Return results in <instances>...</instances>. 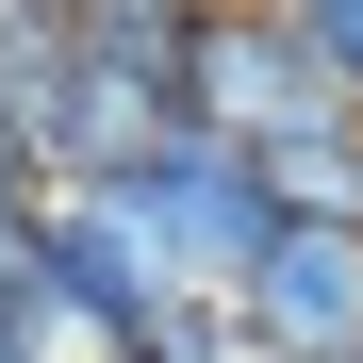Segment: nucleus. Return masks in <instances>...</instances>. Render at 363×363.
I'll return each mask as SVG.
<instances>
[{
	"instance_id": "nucleus-1",
	"label": "nucleus",
	"mask_w": 363,
	"mask_h": 363,
	"mask_svg": "<svg viewBox=\"0 0 363 363\" xmlns=\"http://www.w3.org/2000/svg\"><path fill=\"white\" fill-rule=\"evenodd\" d=\"M116 199L149 215V248L182 264V297H248V264L281 248V182H264V149H231V133H165Z\"/></svg>"
},
{
	"instance_id": "nucleus-2",
	"label": "nucleus",
	"mask_w": 363,
	"mask_h": 363,
	"mask_svg": "<svg viewBox=\"0 0 363 363\" xmlns=\"http://www.w3.org/2000/svg\"><path fill=\"white\" fill-rule=\"evenodd\" d=\"M297 116H330L314 33H297L281 0H199V50H182V133L264 149V133H297ZM347 116H363V99H347Z\"/></svg>"
},
{
	"instance_id": "nucleus-3",
	"label": "nucleus",
	"mask_w": 363,
	"mask_h": 363,
	"mask_svg": "<svg viewBox=\"0 0 363 363\" xmlns=\"http://www.w3.org/2000/svg\"><path fill=\"white\" fill-rule=\"evenodd\" d=\"M231 314H248V363H363V215H281Z\"/></svg>"
},
{
	"instance_id": "nucleus-4",
	"label": "nucleus",
	"mask_w": 363,
	"mask_h": 363,
	"mask_svg": "<svg viewBox=\"0 0 363 363\" xmlns=\"http://www.w3.org/2000/svg\"><path fill=\"white\" fill-rule=\"evenodd\" d=\"M264 182H281V215H363V116H297V133H264Z\"/></svg>"
},
{
	"instance_id": "nucleus-5",
	"label": "nucleus",
	"mask_w": 363,
	"mask_h": 363,
	"mask_svg": "<svg viewBox=\"0 0 363 363\" xmlns=\"http://www.w3.org/2000/svg\"><path fill=\"white\" fill-rule=\"evenodd\" d=\"M297 33H314V67H330V99H363V0H281Z\"/></svg>"
},
{
	"instance_id": "nucleus-6",
	"label": "nucleus",
	"mask_w": 363,
	"mask_h": 363,
	"mask_svg": "<svg viewBox=\"0 0 363 363\" xmlns=\"http://www.w3.org/2000/svg\"><path fill=\"white\" fill-rule=\"evenodd\" d=\"M0 363H50V347H33V330H17V297H0Z\"/></svg>"
},
{
	"instance_id": "nucleus-7",
	"label": "nucleus",
	"mask_w": 363,
	"mask_h": 363,
	"mask_svg": "<svg viewBox=\"0 0 363 363\" xmlns=\"http://www.w3.org/2000/svg\"><path fill=\"white\" fill-rule=\"evenodd\" d=\"M0 182H17V149H0Z\"/></svg>"
},
{
	"instance_id": "nucleus-8",
	"label": "nucleus",
	"mask_w": 363,
	"mask_h": 363,
	"mask_svg": "<svg viewBox=\"0 0 363 363\" xmlns=\"http://www.w3.org/2000/svg\"><path fill=\"white\" fill-rule=\"evenodd\" d=\"M0 17H17V0H0Z\"/></svg>"
}]
</instances>
